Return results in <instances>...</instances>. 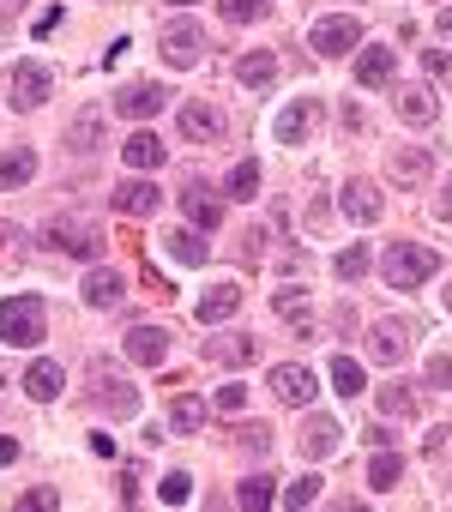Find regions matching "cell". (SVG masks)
Instances as JSON below:
<instances>
[{
    "instance_id": "7a4b0ae2",
    "label": "cell",
    "mask_w": 452,
    "mask_h": 512,
    "mask_svg": "<svg viewBox=\"0 0 452 512\" xmlns=\"http://www.w3.org/2000/svg\"><path fill=\"white\" fill-rule=\"evenodd\" d=\"M49 332V314H43V296H13V302H0V344H43Z\"/></svg>"
},
{
    "instance_id": "ffe728a7",
    "label": "cell",
    "mask_w": 452,
    "mask_h": 512,
    "mask_svg": "<svg viewBox=\"0 0 452 512\" xmlns=\"http://www.w3.org/2000/svg\"><path fill=\"white\" fill-rule=\"evenodd\" d=\"M434 115H440V103H434L428 85H404V91H398V121H410V127H434Z\"/></svg>"
},
{
    "instance_id": "7dc6e473",
    "label": "cell",
    "mask_w": 452,
    "mask_h": 512,
    "mask_svg": "<svg viewBox=\"0 0 452 512\" xmlns=\"http://www.w3.org/2000/svg\"><path fill=\"white\" fill-rule=\"evenodd\" d=\"M139 500V482H133V470H121V506H133Z\"/></svg>"
},
{
    "instance_id": "7bdbcfd3",
    "label": "cell",
    "mask_w": 452,
    "mask_h": 512,
    "mask_svg": "<svg viewBox=\"0 0 452 512\" xmlns=\"http://www.w3.org/2000/svg\"><path fill=\"white\" fill-rule=\"evenodd\" d=\"M19 506H25V512H55L61 494H55V488H31V494H19Z\"/></svg>"
},
{
    "instance_id": "ac0fdd59",
    "label": "cell",
    "mask_w": 452,
    "mask_h": 512,
    "mask_svg": "<svg viewBox=\"0 0 452 512\" xmlns=\"http://www.w3.org/2000/svg\"><path fill=\"white\" fill-rule=\"evenodd\" d=\"M368 350H374V362H398L410 350V320H380L368 332Z\"/></svg>"
},
{
    "instance_id": "d590c367",
    "label": "cell",
    "mask_w": 452,
    "mask_h": 512,
    "mask_svg": "<svg viewBox=\"0 0 452 512\" xmlns=\"http://www.w3.org/2000/svg\"><path fill=\"white\" fill-rule=\"evenodd\" d=\"M211 404H217L223 416H242V410H248V386H242V380H223V386L211 392Z\"/></svg>"
},
{
    "instance_id": "9a60e30c",
    "label": "cell",
    "mask_w": 452,
    "mask_h": 512,
    "mask_svg": "<svg viewBox=\"0 0 452 512\" xmlns=\"http://www.w3.org/2000/svg\"><path fill=\"white\" fill-rule=\"evenodd\" d=\"M392 67H398V55H392V49H380V43H368V49L356 55V85L380 91V85H392Z\"/></svg>"
},
{
    "instance_id": "9c48e42d",
    "label": "cell",
    "mask_w": 452,
    "mask_h": 512,
    "mask_svg": "<svg viewBox=\"0 0 452 512\" xmlns=\"http://www.w3.org/2000/svg\"><path fill=\"white\" fill-rule=\"evenodd\" d=\"M97 404H103L115 422H127V416L139 410V386L121 380V374H109V368H97Z\"/></svg>"
},
{
    "instance_id": "c3c4849f",
    "label": "cell",
    "mask_w": 452,
    "mask_h": 512,
    "mask_svg": "<svg viewBox=\"0 0 452 512\" xmlns=\"http://www.w3.org/2000/svg\"><path fill=\"white\" fill-rule=\"evenodd\" d=\"M13 458H19V440H7V434H0V470H7Z\"/></svg>"
},
{
    "instance_id": "ee69618b",
    "label": "cell",
    "mask_w": 452,
    "mask_h": 512,
    "mask_svg": "<svg viewBox=\"0 0 452 512\" xmlns=\"http://www.w3.org/2000/svg\"><path fill=\"white\" fill-rule=\"evenodd\" d=\"M236 440H242V446H248V452H260V458H266V446H272V434H266V428H242V434H236Z\"/></svg>"
},
{
    "instance_id": "5b68a950",
    "label": "cell",
    "mask_w": 452,
    "mask_h": 512,
    "mask_svg": "<svg viewBox=\"0 0 452 512\" xmlns=\"http://www.w3.org/2000/svg\"><path fill=\"white\" fill-rule=\"evenodd\" d=\"M157 49H163L169 67H199V55H205V31H199L193 19H175V25H163Z\"/></svg>"
},
{
    "instance_id": "5bb4252c",
    "label": "cell",
    "mask_w": 452,
    "mask_h": 512,
    "mask_svg": "<svg viewBox=\"0 0 452 512\" xmlns=\"http://www.w3.org/2000/svg\"><path fill=\"white\" fill-rule=\"evenodd\" d=\"M127 356H133L139 368H163V356H169V332H163V326H133V332H127Z\"/></svg>"
},
{
    "instance_id": "b9f144b4",
    "label": "cell",
    "mask_w": 452,
    "mask_h": 512,
    "mask_svg": "<svg viewBox=\"0 0 452 512\" xmlns=\"http://www.w3.org/2000/svg\"><path fill=\"white\" fill-rule=\"evenodd\" d=\"M428 386H440V392H452V350H440V356H428Z\"/></svg>"
},
{
    "instance_id": "e575fe53",
    "label": "cell",
    "mask_w": 452,
    "mask_h": 512,
    "mask_svg": "<svg viewBox=\"0 0 452 512\" xmlns=\"http://www.w3.org/2000/svg\"><path fill=\"white\" fill-rule=\"evenodd\" d=\"M272 494H278V482L260 470V476H248V482L236 488V506H272Z\"/></svg>"
},
{
    "instance_id": "8fae6325",
    "label": "cell",
    "mask_w": 452,
    "mask_h": 512,
    "mask_svg": "<svg viewBox=\"0 0 452 512\" xmlns=\"http://www.w3.org/2000/svg\"><path fill=\"white\" fill-rule=\"evenodd\" d=\"M163 103H175L163 85H127V91L115 97V115H127V121H151Z\"/></svg>"
},
{
    "instance_id": "e0dca14e",
    "label": "cell",
    "mask_w": 452,
    "mask_h": 512,
    "mask_svg": "<svg viewBox=\"0 0 452 512\" xmlns=\"http://www.w3.org/2000/svg\"><path fill=\"white\" fill-rule=\"evenodd\" d=\"M380 211H386V199H380L374 181H344V217H356V223H380Z\"/></svg>"
},
{
    "instance_id": "f1b7e54d",
    "label": "cell",
    "mask_w": 452,
    "mask_h": 512,
    "mask_svg": "<svg viewBox=\"0 0 452 512\" xmlns=\"http://www.w3.org/2000/svg\"><path fill=\"white\" fill-rule=\"evenodd\" d=\"M272 308H278V314H284L302 338H308V290H302V284H284V290L272 296Z\"/></svg>"
},
{
    "instance_id": "4316f807",
    "label": "cell",
    "mask_w": 452,
    "mask_h": 512,
    "mask_svg": "<svg viewBox=\"0 0 452 512\" xmlns=\"http://www.w3.org/2000/svg\"><path fill=\"white\" fill-rule=\"evenodd\" d=\"M392 181H398V187H416V181H428V151H416V145L392 151Z\"/></svg>"
},
{
    "instance_id": "83f0119b",
    "label": "cell",
    "mask_w": 452,
    "mask_h": 512,
    "mask_svg": "<svg viewBox=\"0 0 452 512\" xmlns=\"http://www.w3.org/2000/svg\"><path fill=\"white\" fill-rule=\"evenodd\" d=\"M181 211H187V229H199V235H205V229H217V217H223V211H217V199H205L199 187H187V193H181Z\"/></svg>"
},
{
    "instance_id": "f546056e",
    "label": "cell",
    "mask_w": 452,
    "mask_h": 512,
    "mask_svg": "<svg viewBox=\"0 0 452 512\" xmlns=\"http://www.w3.org/2000/svg\"><path fill=\"white\" fill-rule=\"evenodd\" d=\"M121 157H127L133 169H157V163H163V139H157V133H133V139L121 145Z\"/></svg>"
},
{
    "instance_id": "8d00e7d4",
    "label": "cell",
    "mask_w": 452,
    "mask_h": 512,
    "mask_svg": "<svg viewBox=\"0 0 452 512\" xmlns=\"http://www.w3.org/2000/svg\"><path fill=\"white\" fill-rule=\"evenodd\" d=\"M230 193H236V199H254V193H260V163H254V157L230 169Z\"/></svg>"
},
{
    "instance_id": "d6a6232c",
    "label": "cell",
    "mask_w": 452,
    "mask_h": 512,
    "mask_svg": "<svg viewBox=\"0 0 452 512\" xmlns=\"http://www.w3.org/2000/svg\"><path fill=\"white\" fill-rule=\"evenodd\" d=\"M37 175V157L31 151H7V157H0V187H25Z\"/></svg>"
},
{
    "instance_id": "cb8c5ba5",
    "label": "cell",
    "mask_w": 452,
    "mask_h": 512,
    "mask_svg": "<svg viewBox=\"0 0 452 512\" xmlns=\"http://www.w3.org/2000/svg\"><path fill=\"white\" fill-rule=\"evenodd\" d=\"M205 416H211V404H205L199 392H181V398L169 404V428H175V434H199Z\"/></svg>"
},
{
    "instance_id": "f6af8a7d",
    "label": "cell",
    "mask_w": 452,
    "mask_h": 512,
    "mask_svg": "<svg viewBox=\"0 0 452 512\" xmlns=\"http://www.w3.org/2000/svg\"><path fill=\"white\" fill-rule=\"evenodd\" d=\"M260 247H266V229H248V241H242V253H248V266H260Z\"/></svg>"
},
{
    "instance_id": "1f68e13d",
    "label": "cell",
    "mask_w": 452,
    "mask_h": 512,
    "mask_svg": "<svg viewBox=\"0 0 452 512\" xmlns=\"http://www.w3.org/2000/svg\"><path fill=\"white\" fill-rule=\"evenodd\" d=\"M398 476H404V458H398L392 446H380V452H374V464H368V488H392Z\"/></svg>"
},
{
    "instance_id": "7402d4cb",
    "label": "cell",
    "mask_w": 452,
    "mask_h": 512,
    "mask_svg": "<svg viewBox=\"0 0 452 512\" xmlns=\"http://www.w3.org/2000/svg\"><path fill=\"white\" fill-rule=\"evenodd\" d=\"M157 205H163V193L151 181H121L115 187V211H127V217H151Z\"/></svg>"
},
{
    "instance_id": "ab89813d",
    "label": "cell",
    "mask_w": 452,
    "mask_h": 512,
    "mask_svg": "<svg viewBox=\"0 0 452 512\" xmlns=\"http://www.w3.org/2000/svg\"><path fill=\"white\" fill-rule=\"evenodd\" d=\"M157 494H163V500H169V506H181V500H187V494H193V476H187V470H169V476H163V488H157Z\"/></svg>"
},
{
    "instance_id": "ba28073f",
    "label": "cell",
    "mask_w": 452,
    "mask_h": 512,
    "mask_svg": "<svg viewBox=\"0 0 452 512\" xmlns=\"http://www.w3.org/2000/svg\"><path fill=\"white\" fill-rule=\"evenodd\" d=\"M205 362H217V368H248V362H260V338H248V332H217L205 344Z\"/></svg>"
},
{
    "instance_id": "db71d44e",
    "label": "cell",
    "mask_w": 452,
    "mask_h": 512,
    "mask_svg": "<svg viewBox=\"0 0 452 512\" xmlns=\"http://www.w3.org/2000/svg\"><path fill=\"white\" fill-rule=\"evenodd\" d=\"M169 7H193V0H169Z\"/></svg>"
},
{
    "instance_id": "6da1fadb",
    "label": "cell",
    "mask_w": 452,
    "mask_h": 512,
    "mask_svg": "<svg viewBox=\"0 0 452 512\" xmlns=\"http://www.w3.org/2000/svg\"><path fill=\"white\" fill-rule=\"evenodd\" d=\"M434 272H440V253H434V247L398 241V247H386V253H380V278H386L392 290H416V284H428Z\"/></svg>"
},
{
    "instance_id": "d4e9b609",
    "label": "cell",
    "mask_w": 452,
    "mask_h": 512,
    "mask_svg": "<svg viewBox=\"0 0 452 512\" xmlns=\"http://www.w3.org/2000/svg\"><path fill=\"white\" fill-rule=\"evenodd\" d=\"M163 247H169L175 266H205V253H211L199 229H175V235H163Z\"/></svg>"
},
{
    "instance_id": "11a10c76",
    "label": "cell",
    "mask_w": 452,
    "mask_h": 512,
    "mask_svg": "<svg viewBox=\"0 0 452 512\" xmlns=\"http://www.w3.org/2000/svg\"><path fill=\"white\" fill-rule=\"evenodd\" d=\"M0 386H7V374H0Z\"/></svg>"
},
{
    "instance_id": "60d3db41",
    "label": "cell",
    "mask_w": 452,
    "mask_h": 512,
    "mask_svg": "<svg viewBox=\"0 0 452 512\" xmlns=\"http://www.w3.org/2000/svg\"><path fill=\"white\" fill-rule=\"evenodd\" d=\"M284 500H290V506H314V500H320V476H296V482L284 488Z\"/></svg>"
},
{
    "instance_id": "bcb514c9",
    "label": "cell",
    "mask_w": 452,
    "mask_h": 512,
    "mask_svg": "<svg viewBox=\"0 0 452 512\" xmlns=\"http://www.w3.org/2000/svg\"><path fill=\"white\" fill-rule=\"evenodd\" d=\"M422 67H428V73H434V79H440V73H446V67H452V55H440V49H428V55H422Z\"/></svg>"
},
{
    "instance_id": "f907efd6",
    "label": "cell",
    "mask_w": 452,
    "mask_h": 512,
    "mask_svg": "<svg viewBox=\"0 0 452 512\" xmlns=\"http://www.w3.org/2000/svg\"><path fill=\"white\" fill-rule=\"evenodd\" d=\"M434 25H440V37H452V7H440V19H434Z\"/></svg>"
},
{
    "instance_id": "4fadbf2b",
    "label": "cell",
    "mask_w": 452,
    "mask_h": 512,
    "mask_svg": "<svg viewBox=\"0 0 452 512\" xmlns=\"http://www.w3.org/2000/svg\"><path fill=\"white\" fill-rule=\"evenodd\" d=\"M338 440H344V434H338V422H332V416H308L296 446H302V458H308V464H320V458H332V452H338Z\"/></svg>"
},
{
    "instance_id": "44dd1931",
    "label": "cell",
    "mask_w": 452,
    "mask_h": 512,
    "mask_svg": "<svg viewBox=\"0 0 452 512\" xmlns=\"http://www.w3.org/2000/svg\"><path fill=\"white\" fill-rule=\"evenodd\" d=\"M181 133L187 139H223V115H217V103H181Z\"/></svg>"
},
{
    "instance_id": "f5cc1de1",
    "label": "cell",
    "mask_w": 452,
    "mask_h": 512,
    "mask_svg": "<svg viewBox=\"0 0 452 512\" xmlns=\"http://www.w3.org/2000/svg\"><path fill=\"white\" fill-rule=\"evenodd\" d=\"M0 7H25V0H0Z\"/></svg>"
},
{
    "instance_id": "484cf974",
    "label": "cell",
    "mask_w": 452,
    "mask_h": 512,
    "mask_svg": "<svg viewBox=\"0 0 452 512\" xmlns=\"http://www.w3.org/2000/svg\"><path fill=\"white\" fill-rule=\"evenodd\" d=\"M236 79H242L248 91H266V85L278 79V55H272V49H254V55H242V67H236Z\"/></svg>"
},
{
    "instance_id": "277c9868",
    "label": "cell",
    "mask_w": 452,
    "mask_h": 512,
    "mask_svg": "<svg viewBox=\"0 0 452 512\" xmlns=\"http://www.w3.org/2000/svg\"><path fill=\"white\" fill-rule=\"evenodd\" d=\"M356 37H362V25H356L350 13H332V19H314V25H308V49H314V55H350Z\"/></svg>"
},
{
    "instance_id": "816d5d0a",
    "label": "cell",
    "mask_w": 452,
    "mask_h": 512,
    "mask_svg": "<svg viewBox=\"0 0 452 512\" xmlns=\"http://www.w3.org/2000/svg\"><path fill=\"white\" fill-rule=\"evenodd\" d=\"M446 314H452V284H446Z\"/></svg>"
},
{
    "instance_id": "2e32d148",
    "label": "cell",
    "mask_w": 452,
    "mask_h": 512,
    "mask_svg": "<svg viewBox=\"0 0 452 512\" xmlns=\"http://www.w3.org/2000/svg\"><path fill=\"white\" fill-rule=\"evenodd\" d=\"M103 127H109V115L91 103V109H79L73 115V127H67V151H103Z\"/></svg>"
},
{
    "instance_id": "7c38bea8",
    "label": "cell",
    "mask_w": 452,
    "mask_h": 512,
    "mask_svg": "<svg viewBox=\"0 0 452 512\" xmlns=\"http://www.w3.org/2000/svg\"><path fill=\"white\" fill-rule=\"evenodd\" d=\"M314 121H320V109H314L308 97H302V103H284V115L272 121V139H278V145H302V139L314 133Z\"/></svg>"
},
{
    "instance_id": "d6986e66",
    "label": "cell",
    "mask_w": 452,
    "mask_h": 512,
    "mask_svg": "<svg viewBox=\"0 0 452 512\" xmlns=\"http://www.w3.org/2000/svg\"><path fill=\"white\" fill-rule=\"evenodd\" d=\"M236 308H242V290H236V284H211L193 314H199V326H217V320H230Z\"/></svg>"
},
{
    "instance_id": "f35d334b",
    "label": "cell",
    "mask_w": 452,
    "mask_h": 512,
    "mask_svg": "<svg viewBox=\"0 0 452 512\" xmlns=\"http://www.w3.org/2000/svg\"><path fill=\"white\" fill-rule=\"evenodd\" d=\"M380 416H416V398H410L404 386H386V392H380Z\"/></svg>"
},
{
    "instance_id": "836d02e7",
    "label": "cell",
    "mask_w": 452,
    "mask_h": 512,
    "mask_svg": "<svg viewBox=\"0 0 452 512\" xmlns=\"http://www.w3.org/2000/svg\"><path fill=\"white\" fill-rule=\"evenodd\" d=\"M368 266H374V260H368V247H344L338 260H332V272H338L344 284H362V278H368Z\"/></svg>"
},
{
    "instance_id": "3957f363",
    "label": "cell",
    "mask_w": 452,
    "mask_h": 512,
    "mask_svg": "<svg viewBox=\"0 0 452 512\" xmlns=\"http://www.w3.org/2000/svg\"><path fill=\"white\" fill-rule=\"evenodd\" d=\"M43 241H49L55 253H73V260H97V253H103V229H97L91 217H79V211H61V217H49Z\"/></svg>"
},
{
    "instance_id": "30bf717a",
    "label": "cell",
    "mask_w": 452,
    "mask_h": 512,
    "mask_svg": "<svg viewBox=\"0 0 452 512\" xmlns=\"http://www.w3.org/2000/svg\"><path fill=\"white\" fill-rule=\"evenodd\" d=\"M79 296H85L91 308H115V302H127V278H121L115 266H91L85 284H79Z\"/></svg>"
},
{
    "instance_id": "74e56055",
    "label": "cell",
    "mask_w": 452,
    "mask_h": 512,
    "mask_svg": "<svg viewBox=\"0 0 452 512\" xmlns=\"http://www.w3.org/2000/svg\"><path fill=\"white\" fill-rule=\"evenodd\" d=\"M217 7H223V19H230V25H254L266 13V0H217Z\"/></svg>"
},
{
    "instance_id": "603a6c76",
    "label": "cell",
    "mask_w": 452,
    "mask_h": 512,
    "mask_svg": "<svg viewBox=\"0 0 452 512\" xmlns=\"http://www.w3.org/2000/svg\"><path fill=\"white\" fill-rule=\"evenodd\" d=\"M61 386H67V374H61V362H31V368H25V392H31L37 404H49V398H61Z\"/></svg>"
},
{
    "instance_id": "4dcf8cb0",
    "label": "cell",
    "mask_w": 452,
    "mask_h": 512,
    "mask_svg": "<svg viewBox=\"0 0 452 512\" xmlns=\"http://www.w3.org/2000/svg\"><path fill=\"white\" fill-rule=\"evenodd\" d=\"M332 386H338L344 398H362V392H368V374H362V362H356V356H332Z\"/></svg>"
},
{
    "instance_id": "681fc988",
    "label": "cell",
    "mask_w": 452,
    "mask_h": 512,
    "mask_svg": "<svg viewBox=\"0 0 452 512\" xmlns=\"http://www.w3.org/2000/svg\"><path fill=\"white\" fill-rule=\"evenodd\" d=\"M440 217H452V175H446V187H440V205H434Z\"/></svg>"
},
{
    "instance_id": "52a82bcc",
    "label": "cell",
    "mask_w": 452,
    "mask_h": 512,
    "mask_svg": "<svg viewBox=\"0 0 452 512\" xmlns=\"http://www.w3.org/2000/svg\"><path fill=\"white\" fill-rule=\"evenodd\" d=\"M266 386H272L284 404H308V398L320 392V380H314V368H308V362H278V368L266 374Z\"/></svg>"
},
{
    "instance_id": "8992f818",
    "label": "cell",
    "mask_w": 452,
    "mask_h": 512,
    "mask_svg": "<svg viewBox=\"0 0 452 512\" xmlns=\"http://www.w3.org/2000/svg\"><path fill=\"white\" fill-rule=\"evenodd\" d=\"M7 91H13V103H19V109H43V103H49V91H55V73H49L43 61H19V67H13V79H7Z\"/></svg>"
}]
</instances>
